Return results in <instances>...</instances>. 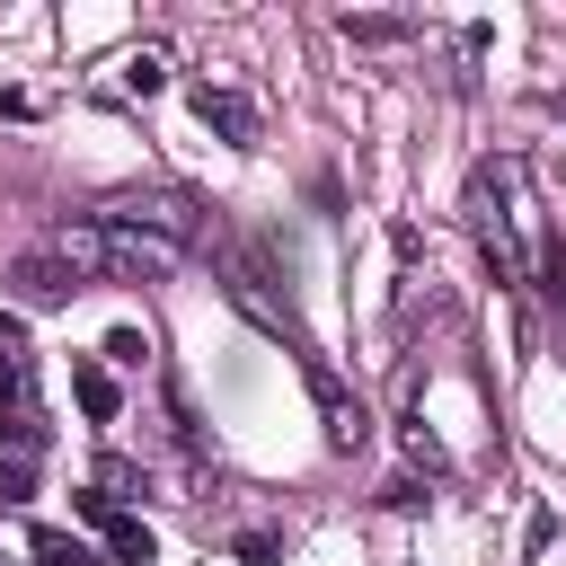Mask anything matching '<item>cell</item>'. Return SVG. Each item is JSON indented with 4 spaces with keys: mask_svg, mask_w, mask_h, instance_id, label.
<instances>
[{
    "mask_svg": "<svg viewBox=\"0 0 566 566\" xmlns=\"http://www.w3.org/2000/svg\"><path fill=\"white\" fill-rule=\"evenodd\" d=\"M53 256H62L71 274H106V283H159V274H177V265H186V248H177V239L133 230V221H106V212L62 221V230H53Z\"/></svg>",
    "mask_w": 566,
    "mask_h": 566,
    "instance_id": "6da1fadb",
    "label": "cell"
},
{
    "mask_svg": "<svg viewBox=\"0 0 566 566\" xmlns=\"http://www.w3.org/2000/svg\"><path fill=\"white\" fill-rule=\"evenodd\" d=\"M71 513H80V522H97V539H106V566H150V557H159L150 522H142V513H124L115 495L80 486V495H71Z\"/></svg>",
    "mask_w": 566,
    "mask_h": 566,
    "instance_id": "7a4b0ae2",
    "label": "cell"
},
{
    "mask_svg": "<svg viewBox=\"0 0 566 566\" xmlns=\"http://www.w3.org/2000/svg\"><path fill=\"white\" fill-rule=\"evenodd\" d=\"M301 380H310V398H318V416H327V451H363V442H371V416H363V398H345V380L318 363V345L301 354Z\"/></svg>",
    "mask_w": 566,
    "mask_h": 566,
    "instance_id": "3957f363",
    "label": "cell"
},
{
    "mask_svg": "<svg viewBox=\"0 0 566 566\" xmlns=\"http://www.w3.org/2000/svg\"><path fill=\"white\" fill-rule=\"evenodd\" d=\"M0 283H9V292H18L27 310H62V301L80 292V274H71V265H62L53 248H44V256H9V274H0Z\"/></svg>",
    "mask_w": 566,
    "mask_h": 566,
    "instance_id": "277c9868",
    "label": "cell"
},
{
    "mask_svg": "<svg viewBox=\"0 0 566 566\" xmlns=\"http://www.w3.org/2000/svg\"><path fill=\"white\" fill-rule=\"evenodd\" d=\"M195 115L230 142V150H256V106L239 97V88H212V80H195Z\"/></svg>",
    "mask_w": 566,
    "mask_h": 566,
    "instance_id": "5b68a950",
    "label": "cell"
},
{
    "mask_svg": "<svg viewBox=\"0 0 566 566\" xmlns=\"http://www.w3.org/2000/svg\"><path fill=\"white\" fill-rule=\"evenodd\" d=\"M71 398H80V416H88V424H115V416H124V389H115V371H106V363H88V354L71 363Z\"/></svg>",
    "mask_w": 566,
    "mask_h": 566,
    "instance_id": "8992f818",
    "label": "cell"
},
{
    "mask_svg": "<svg viewBox=\"0 0 566 566\" xmlns=\"http://www.w3.org/2000/svg\"><path fill=\"white\" fill-rule=\"evenodd\" d=\"M27 407V336H18V318H0V416H18Z\"/></svg>",
    "mask_w": 566,
    "mask_h": 566,
    "instance_id": "52a82bcc",
    "label": "cell"
},
{
    "mask_svg": "<svg viewBox=\"0 0 566 566\" xmlns=\"http://www.w3.org/2000/svg\"><path fill=\"white\" fill-rule=\"evenodd\" d=\"M27 557H35V566H106V548H88V539H71V531H35Z\"/></svg>",
    "mask_w": 566,
    "mask_h": 566,
    "instance_id": "ba28073f",
    "label": "cell"
},
{
    "mask_svg": "<svg viewBox=\"0 0 566 566\" xmlns=\"http://www.w3.org/2000/svg\"><path fill=\"white\" fill-rule=\"evenodd\" d=\"M115 80H124L133 97H150V88H168V53H159V44H142V53H124V62H115Z\"/></svg>",
    "mask_w": 566,
    "mask_h": 566,
    "instance_id": "9c48e42d",
    "label": "cell"
},
{
    "mask_svg": "<svg viewBox=\"0 0 566 566\" xmlns=\"http://www.w3.org/2000/svg\"><path fill=\"white\" fill-rule=\"evenodd\" d=\"M539 292H548V310H566V239L557 230H539Z\"/></svg>",
    "mask_w": 566,
    "mask_h": 566,
    "instance_id": "30bf717a",
    "label": "cell"
},
{
    "mask_svg": "<svg viewBox=\"0 0 566 566\" xmlns=\"http://www.w3.org/2000/svg\"><path fill=\"white\" fill-rule=\"evenodd\" d=\"M27 495H35V460L0 451V504H27Z\"/></svg>",
    "mask_w": 566,
    "mask_h": 566,
    "instance_id": "8fae6325",
    "label": "cell"
},
{
    "mask_svg": "<svg viewBox=\"0 0 566 566\" xmlns=\"http://www.w3.org/2000/svg\"><path fill=\"white\" fill-rule=\"evenodd\" d=\"M106 363L142 371V363H150V336H142V327H115V336H106Z\"/></svg>",
    "mask_w": 566,
    "mask_h": 566,
    "instance_id": "7c38bea8",
    "label": "cell"
},
{
    "mask_svg": "<svg viewBox=\"0 0 566 566\" xmlns=\"http://www.w3.org/2000/svg\"><path fill=\"white\" fill-rule=\"evenodd\" d=\"M345 35H354V44H398L407 27H398V18H345Z\"/></svg>",
    "mask_w": 566,
    "mask_h": 566,
    "instance_id": "4fadbf2b",
    "label": "cell"
},
{
    "mask_svg": "<svg viewBox=\"0 0 566 566\" xmlns=\"http://www.w3.org/2000/svg\"><path fill=\"white\" fill-rule=\"evenodd\" d=\"M239 566H274V539H265V531H248V539H239Z\"/></svg>",
    "mask_w": 566,
    "mask_h": 566,
    "instance_id": "5bb4252c",
    "label": "cell"
},
{
    "mask_svg": "<svg viewBox=\"0 0 566 566\" xmlns=\"http://www.w3.org/2000/svg\"><path fill=\"white\" fill-rule=\"evenodd\" d=\"M557 115H566V97H557Z\"/></svg>",
    "mask_w": 566,
    "mask_h": 566,
    "instance_id": "9a60e30c",
    "label": "cell"
}]
</instances>
